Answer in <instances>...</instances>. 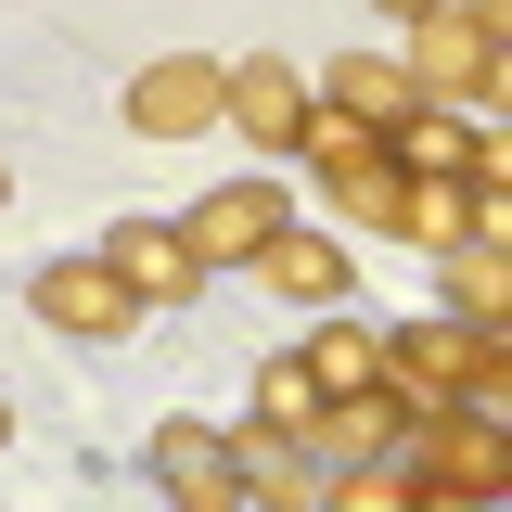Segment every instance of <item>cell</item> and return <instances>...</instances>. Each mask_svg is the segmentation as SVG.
Here are the masks:
<instances>
[{
	"instance_id": "obj_5",
	"label": "cell",
	"mask_w": 512,
	"mask_h": 512,
	"mask_svg": "<svg viewBox=\"0 0 512 512\" xmlns=\"http://www.w3.org/2000/svg\"><path fill=\"white\" fill-rule=\"evenodd\" d=\"M384 167H397V180H487V192H512V154L461 116V103H410V116L384 128Z\"/></svg>"
},
{
	"instance_id": "obj_7",
	"label": "cell",
	"mask_w": 512,
	"mask_h": 512,
	"mask_svg": "<svg viewBox=\"0 0 512 512\" xmlns=\"http://www.w3.org/2000/svg\"><path fill=\"white\" fill-rule=\"evenodd\" d=\"M39 320H52V333H77V346H116L128 320H141V295H128L103 256H52V269H39Z\"/></svg>"
},
{
	"instance_id": "obj_17",
	"label": "cell",
	"mask_w": 512,
	"mask_h": 512,
	"mask_svg": "<svg viewBox=\"0 0 512 512\" xmlns=\"http://www.w3.org/2000/svg\"><path fill=\"white\" fill-rule=\"evenodd\" d=\"M320 500H346V512H397V500H410V474H397V461H359V474H320Z\"/></svg>"
},
{
	"instance_id": "obj_6",
	"label": "cell",
	"mask_w": 512,
	"mask_h": 512,
	"mask_svg": "<svg viewBox=\"0 0 512 512\" xmlns=\"http://www.w3.org/2000/svg\"><path fill=\"white\" fill-rule=\"evenodd\" d=\"M128 128L141 141H192V128H218V64L205 52H154L128 77Z\"/></svg>"
},
{
	"instance_id": "obj_4",
	"label": "cell",
	"mask_w": 512,
	"mask_h": 512,
	"mask_svg": "<svg viewBox=\"0 0 512 512\" xmlns=\"http://www.w3.org/2000/svg\"><path fill=\"white\" fill-rule=\"evenodd\" d=\"M282 154H308L320 180L346 192V218H372V231H384L397 167H384V128H372V116H346V103H320V90H308V116H295V141H282Z\"/></svg>"
},
{
	"instance_id": "obj_16",
	"label": "cell",
	"mask_w": 512,
	"mask_h": 512,
	"mask_svg": "<svg viewBox=\"0 0 512 512\" xmlns=\"http://www.w3.org/2000/svg\"><path fill=\"white\" fill-rule=\"evenodd\" d=\"M256 423H269V436H295V448L320 436V384H308V359H269V372H256Z\"/></svg>"
},
{
	"instance_id": "obj_11",
	"label": "cell",
	"mask_w": 512,
	"mask_h": 512,
	"mask_svg": "<svg viewBox=\"0 0 512 512\" xmlns=\"http://www.w3.org/2000/svg\"><path fill=\"white\" fill-rule=\"evenodd\" d=\"M256 282H269V295H295V308H346V269H359V256L346 244H320V231H295V218H282V231H269V244L244 256Z\"/></svg>"
},
{
	"instance_id": "obj_10",
	"label": "cell",
	"mask_w": 512,
	"mask_h": 512,
	"mask_svg": "<svg viewBox=\"0 0 512 512\" xmlns=\"http://www.w3.org/2000/svg\"><path fill=\"white\" fill-rule=\"evenodd\" d=\"M218 116L244 128V141H269V154H282V141H295V116H308V77H295L282 52H244V64H218Z\"/></svg>"
},
{
	"instance_id": "obj_18",
	"label": "cell",
	"mask_w": 512,
	"mask_h": 512,
	"mask_svg": "<svg viewBox=\"0 0 512 512\" xmlns=\"http://www.w3.org/2000/svg\"><path fill=\"white\" fill-rule=\"evenodd\" d=\"M372 13H397V26H410V13H436V0H372Z\"/></svg>"
},
{
	"instance_id": "obj_15",
	"label": "cell",
	"mask_w": 512,
	"mask_h": 512,
	"mask_svg": "<svg viewBox=\"0 0 512 512\" xmlns=\"http://www.w3.org/2000/svg\"><path fill=\"white\" fill-rule=\"evenodd\" d=\"M448 320H512V256L500 244H448Z\"/></svg>"
},
{
	"instance_id": "obj_9",
	"label": "cell",
	"mask_w": 512,
	"mask_h": 512,
	"mask_svg": "<svg viewBox=\"0 0 512 512\" xmlns=\"http://www.w3.org/2000/svg\"><path fill=\"white\" fill-rule=\"evenodd\" d=\"M282 218H295V205H282V180H218V192H205V205L180 218V244L205 256V269H231V256H256L269 231H282Z\"/></svg>"
},
{
	"instance_id": "obj_12",
	"label": "cell",
	"mask_w": 512,
	"mask_h": 512,
	"mask_svg": "<svg viewBox=\"0 0 512 512\" xmlns=\"http://www.w3.org/2000/svg\"><path fill=\"white\" fill-rule=\"evenodd\" d=\"M154 487L192 500V512H244V474H231V448L205 423H154Z\"/></svg>"
},
{
	"instance_id": "obj_3",
	"label": "cell",
	"mask_w": 512,
	"mask_h": 512,
	"mask_svg": "<svg viewBox=\"0 0 512 512\" xmlns=\"http://www.w3.org/2000/svg\"><path fill=\"white\" fill-rule=\"evenodd\" d=\"M397 474H410V500H500L512 487V448L487 410H397Z\"/></svg>"
},
{
	"instance_id": "obj_20",
	"label": "cell",
	"mask_w": 512,
	"mask_h": 512,
	"mask_svg": "<svg viewBox=\"0 0 512 512\" xmlns=\"http://www.w3.org/2000/svg\"><path fill=\"white\" fill-rule=\"evenodd\" d=\"M0 205H13V167H0Z\"/></svg>"
},
{
	"instance_id": "obj_8",
	"label": "cell",
	"mask_w": 512,
	"mask_h": 512,
	"mask_svg": "<svg viewBox=\"0 0 512 512\" xmlns=\"http://www.w3.org/2000/svg\"><path fill=\"white\" fill-rule=\"evenodd\" d=\"M103 269H116L141 308H180L192 282H205V256L180 244V218H116V231H103Z\"/></svg>"
},
{
	"instance_id": "obj_14",
	"label": "cell",
	"mask_w": 512,
	"mask_h": 512,
	"mask_svg": "<svg viewBox=\"0 0 512 512\" xmlns=\"http://www.w3.org/2000/svg\"><path fill=\"white\" fill-rule=\"evenodd\" d=\"M372 372H384V333H372V320H320V333H308V384H320V397H359Z\"/></svg>"
},
{
	"instance_id": "obj_2",
	"label": "cell",
	"mask_w": 512,
	"mask_h": 512,
	"mask_svg": "<svg viewBox=\"0 0 512 512\" xmlns=\"http://www.w3.org/2000/svg\"><path fill=\"white\" fill-rule=\"evenodd\" d=\"M500 39H512V0H436V13H410L397 77L423 103H487L500 90Z\"/></svg>"
},
{
	"instance_id": "obj_1",
	"label": "cell",
	"mask_w": 512,
	"mask_h": 512,
	"mask_svg": "<svg viewBox=\"0 0 512 512\" xmlns=\"http://www.w3.org/2000/svg\"><path fill=\"white\" fill-rule=\"evenodd\" d=\"M487 372H512V320L500 333H487V320H397V333H384V397H397V410H461V397H474V384Z\"/></svg>"
},
{
	"instance_id": "obj_19",
	"label": "cell",
	"mask_w": 512,
	"mask_h": 512,
	"mask_svg": "<svg viewBox=\"0 0 512 512\" xmlns=\"http://www.w3.org/2000/svg\"><path fill=\"white\" fill-rule=\"evenodd\" d=\"M0 448H13V397H0Z\"/></svg>"
},
{
	"instance_id": "obj_13",
	"label": "cell",
	"mask_w": 512,
	"mask_h": 512,
	"mask_svg": "<svg viewBox=\"0 0 512 512\" xmlns=\"http://www.w3.org/2000/svg\"><path fill=\"white\" fill-rule=\"evenodd\" d=\"M320 103H346V116H372V128H397V116H410V103H423V90L397 77V52H346V64H333V77H320Z\"/></svg>"
}]
</instances>
